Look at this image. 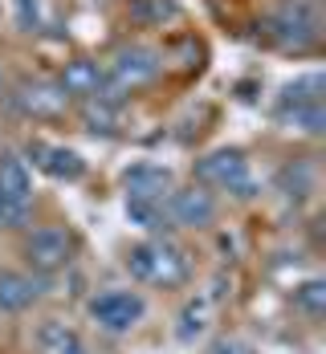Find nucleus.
Segmentation results:
<instances>
[{"mask_svg":"<svg viewBox=\"0 0 326 354\" xmlns=\"http://www.w3.org/2000/svg\"><path fill=\"white\" fill-rule=\"evenodd\" d=\"M127 269H131V277H139L147 285H163V289H180L192 277L188 252L180 245H172L167 236H155V241L135 245L127 252Z\"/></svg>","mask_w":326,"mask_h":354,"instance_id":"1","label":"nucleus"},{"mask_svg":"<svg viewBox=\"0 0 326 354\" xmlns=\"http://www.w3.org/2000/svg\"><path fill=\"white\" fill-rule=\"evenodd\" d=\"M147 314V301L143 293L135 289H107L90 301V318L98 322L107 334H131Z\"/></svg>","mask_w":326,"mask_h":354,"instance_id":"2","label":"nucleus"},{"mask_svg":"<svg viewBox=\"0 0 326 354\" xmlns=\"http://www.w3.org/2000/svg\"><path fill=\"white\" fill-rule=\"evenodd\" d=\"M196 179L212 183L220 192H233V196H241V200H249L257 192L253 176H249V163H245L241 151H212V155H204V159L196 163Z\"/></svg>","mask_w":326,"mask_h":354,"instance_id":"3","label":"nucleus"},{"mask_svg":"<svg viewBox=\"0 0 326 354\" xmlns=\"http://www.w3.org/2000/svg\"><path fill=\"white\" fill-rule=\"evenodd\" d=\"M25 257L37 273H57L66 269L73 257V232L62 228V224H45V228H33L29 241H25Z\"/></svg>","mask_w":326,"mask_h":354,"instance_id":"4","label":"nucleus"},{"mask_svg":"<svg viewBox=\"0 0 326 354\" xmlns=\"http://www.w3.org/2000/svg\"><path fill=\"white\" fill-rule=\"evenodd\" d=\"M163 212L176 228H208L217 220V200L204 187H172V196L163 200Z\"/></svg>","mask_w":326,"mask_h":354,"instance_id":"5","label":"nucleus"},{"mask_svg":"<svg viewBox=\"0 0 326 354\" xmlns=\"http://www.w3.org/2000/svg\"><path fill=\"white\" fill-rule=\"evenodd\" d=\"M273 37L286 45V49H306L318 41V12L302 0L286 4L278 17H273Z\"/></svg>","mask_w":326,"mask_h":354,"instance_id":"6","label":"nucleus"},{"mask_svg":"<svg viewBox=\"0 0 326 354\" xmlns=\"http://www.w3.org/2000/svg\"><path fill=\"white\" fill-rule=\"evenodd\" d=\"M127 200H143V204H163L172 196V171L155 167V163H135L127 176Z\"/></svg>","mask_w":326,"mask_h":354,"instance_id":"7","label":"nucleus"},{"mask_svg":"<svg viewBox=\"0 0 326 354\" xmlns=\"http://www.w3.org/2000/svg\"><path fill=\"white\" fill-rule=\"evenodd\" d=\"M0 204L17 208V212L33 208V179L17 155H0Z\"/></svg>","mask_w":326,"mask_h":354,"instance_id":"8","label":"nucleus"},{"mask_svg":"<svg viewBox=\"0 0 326 354\" xmlns=\"http://www.w3.org/2000/svg\"><path fill=\"white\" fill-rule=\"evenodd\" d=\"M155 73H159V53H155V49H143V45L123 49V53L114 57V66H110L114 86H143Z\"/></svg>","mask_w":326,"mask_h":354,"instance_id":"9","label":"nucleus"},{"mask_svg":"<svg viewBox=\"0 0 326 354\" xmlns=\"http://www.w3.org/2000/svg\"><path fill=\"white\" fill-rule=\"evenodd\" d=\"M17 106L25 110V114H33V118H57L62 110L70 106V94H66L62 86L33 82V86H25V90L17 94Z\"/></svg>","mask_w":326,"mask_h":354,"instance_id":"10","label":"nucleus"},{"mask_svg":"<svg viewBox=\"0 0 326 354\" xmlns=\"http://www.w3.org/2000/svg\"><path fill=\"white\" fill-rule=\"evenodd\" d=\"M37 297H41V277L17 273V269H4V273H0V310H4V314L29 310Z\"/></svg>","mask_w":326,"mask_h":354,"instance_id":"11","label":"nucleus"},{"mask_svg":"<svg viewBox=\"0 0 326 354\" xmlns=\"http://www.w3.org/2000/svg\"><path fill=\"white\" fill-rule=\"evenodd\" d=\"M29 155H37V167H41L45 176H53V179H82V171H86L82 155L70 151V147H45V142H33Z\"/></svg>","mask_w":326,"mask_h":354,"instance_id":"12","label":"nucleus"},{"mask_svg":"<svg viewBox=\"0 0 326 354\" xmlns=\"http://www.w3.org/2000/svg\"><path fill=\"white\" fill-rule=\"evenodd\" d=\"M37 342H41V351H45V354H86L82 338L73 334L66 322H57V318L41 322V330H37Z\"/></svg>","mask_w":326,"mask_h":354,"instance_id":"13","label":"nucleus"},{"mask_svg":"<svg viewBox=\"0 0 326 354\" xmlns=\"http://www.w3.org/2000/svg\"><path fill=\"white\" fill-rule=\"evenodd\" d=\"M98 86H102L98 62H70L66 73H62V90L66 94H98Z\"/></svg>","mask_w":326,"mask_h":354,"instance_id":"14","label":"nucleus"},{"mask_svg":"<svg viewBox=\"0 0 326 354\" xmlns=\"http://www.w3.org/2000/svg\"><path fill=\"white\" fill-rule=\"evenodd\" d=\"M278 187H282L290 200H306V196L314 192V167H310L306 159H298V163H286V167L278 171Z\"/></svg>","mask_w":326,"mask_h":354,"instance_id":"15","label":"nucleus"},{"mask_svg":"<svg viewBox=\"0 0 326 354\" xmlns=\"http://www.w3.org/2000/svg\"><path fill=\"white\" fill-rule=\"evenodd\" d=\"M293 310H302L306 318H323L326 314V281L310 277L293 289Z\"/></svg>","mask_w":326,"mask_h":354,"instance_id":"16","label":"nucleus"},{"mask_svg":"<svg viewBox=\"0 0 326 354\" xmlns=\"http://www.w3.org/2000/svg\"><path fill=\"white\" fill-rule=\"evenodd\" d=\"M318 94H323V73H306V77H298V82H290V86H286V94H282V110L323 102Z\"/></svg>","mask_w":326,"mask_h":354,"instance_id":"17","label":"nucleus"},{"mask_svg":"<svg viewBox=\"0 0 326 354\" xmlns=\"http://www.w3.org/2000/svg\"><path fill=\"white\" fill-rule=\"evenodd\" d=\"M127 216H131L139 228H147V232H167V228H172V220H167V212H163V204L127 200Z\"/></svg>","mask_w":326,"mask_h":354,"instance_id":"18","label":"nucleus"},{"mask_svg":"<svg viewBox=\"0 0 326 354\" xmlns=\"http://www.w3.org/2000/svg\"><path fill=\"white\" fill-rule=\"evenodd\" d=\"M282 122H290L306 135H323L326 131V110L323 102H310V106H293V110H282Z\"/></svg>","mask_w":326,"mask_h":354,"instance_id":"19","label":"nucleus"},{"mask_svg":"<svg viewBox=\"0 0 326 354\" xmlns=\"http://www.w3.org/2000/svg\"><path fill=\"white\" fill-rule=\"evenodd\" d=\"M135 17L139 21H163V17H176V4L172 0H135Z\"/></svg>","mask_w":326,"mask_h":354,"instance_id":"20","label":"nucleus"},{"mask_svg":"<svg viewBox=\"0 0 326 354\" xmlns=\"http://www.w3.org/2000/svg\"><path fill=\"white\" fill-rule=\"evenodd\" d=\"M200 330H204V306H188V310H183V322H180V338L192 342Z\"/></svg>","mask_w":326,"mask_h":354,"instance_id":"21","label":"nucleus"},{"mask_svg":"<svg viewBox=\"0 0 326 354\" xmlns=\"http://www.w3.org/2000/svg\"><path fill=\"white\" fill-rule=\"evenodd\" d=\"M208 354H257V351L249 342H241V338H220V342L208 346Z\"/></svg>","mask_w":326,"mask_h":354,"instance_id":"22","label":"nucleus"}]
</instances>
